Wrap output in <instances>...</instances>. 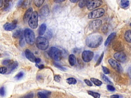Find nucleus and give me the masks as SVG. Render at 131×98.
<instances>
[{
    "label": "nucleus",
    "mask_w": 131,
    "mask_h": 98,
    "mask_svg": "<svg viewBox=\"0 0 131 98\" xmlns=\"http://www.w3.org/2000/svg\"><path fill=\"white\" fill-rule=\"evenodd\" d=\"M33 96H34L33 93H30L27 95L24 98H33Z\"/></svg>",
    "instance_id": "nucleus-44"
},
{
    "label": "nucleus",
    "mask_w": 131,
    "mask_h": 98,
    "mask_svg": "<svg viewBox=\"0 0 131 98\" xmlns=\"http://www.w3.org/2000/svg\"><path fill=\"white\" fill-rule=\"evenodd\" d=\"M102 71H103V72L105 74L107 75V74H109L110 73V70L109 69V68H108L107 67H106L104 66H102Z\"/></svg>",
    "instance_id": "nucleus-35"
},
{
    "label": "nucleus",
    "mask_w": 131,
    "mask_h": 98,
    "mask_svg": "<svg viewBox=\"0 0 131 98\" xmlns=\"http://www.w3.org/2000/svg\"><path fill=\"white\" fill-rule=\"evenodd\" d=\"M19 63L16 61H14L13 63H12L9 66H8V74H10L11 73L12 71H13L14 69H15L16 67H18Z\"/></svg>",
    "instance_id": "nucleus-17"
},
{
    "label": "nucleus",
    "mask_w": 131,
    "mask_h": 98,
    "mask_svg": "<svg viewBox=\"0 0 131 98\" xmlns=\"http://www.w3.org/2000/svg\"><path fill=\"white\" fill-rule=\"evenodd\" d=\"M130 26H131V24H130Z\"/></svg>",
    "instance_id": "nucleus-53"
},
{
    "label": "nucleus",
    "mask_w": 131,
    "mask_h": 98,
    "mask_svg": "<svg viewBox=\"0 0 131 98\" xmlns=\"http://www.w3.org/2000/svg\"><path fill=\"white\" fill-rule=\"evenodd\" d=\"M102 31L104 32V33H107V32H108V27L106 24H105V25H104L102 28Z\"/></svg>",
    "instance_id": "nucleus-39"
},
{
    "label": "nucleus",
    "mask_w": 131,
    "mask_h": 98,
    "mask_svg": "<svg viewBox=\"0 0 131 98\" xmlns=\"http://www.w3.org/2000/svg\"><path fill=\"white\" fill-rule=\"evenodd\" d=\"M107 89L108 91L110 92H114L115 91V88L114 87H113L112 85H107Z\"/></svg>",
    "instance_id": "nucleus-40"
},
{
    "label": "nucleus",
    "mask_w": 131,
    "mask_h": 98,
    "mask_svg": "<svg viewBox=\"0 0 131 98\" xmlns=\"http://www.w3.org/2000/svg\"><path fill=\"white\" fill-rule=\"evenodd\" d=\"M48 54L52 59L59 61L62 59L64 55V52L59 48L55 47H52L49 49Z\"/></svg>",
    "instance_id": "nucleus-2"
},
{
    "label": "nucleus",
    "mask_w": 131,
    "mask_h": 98,
    "mask_svg": "<svg viewBox=\"0 0 131 98\" xmlns=\"http://www.w3.org/2000/svg\"><path fill=\"white\" fill-rule=\"evenodd\" d=\"M84 81H85V84L87 85H88V86H92L93 85L92 82L90 81V80H89L88 79H85L84 80Z\"/></svg>",
    "instance_id": "nucleus-42"
},
{
    "label": "nucleus",
    "mask_w": 131,
    "mask_h": 98,
    "mask_svg": "<svg viewBox=\"0 0 131 98\" xmlns=\"http://www.w3.org/2000/svg\"><path fill=\"white\" fill-rule=\"evenodd\" d=\"M101 77H102V78H101L103 80L105 83L109 84H113V83L108 79V78L106 77L105 75L104 74H102L101 75Z\"/></svg>",
    "instance_id": "nucleus-29"
},
{
    "label": "nucleus",
    "mask_w": 131,
    "mask_h": 98,
    "mask_svg": "<svg viewBox=\"0 0 131 98\" xmlns=\"http://www.w3.org/2000/svg\"><path fill=\"white\" fill-rule=\"evenodd\" d=\"M69 62L71 66H74L76 62V59L74 55L71 54L69 56Z\"/></svg>",
    "instance_id": "nucleus-21"
},
{
    "label": "nucleus",
    "mask_w": 131,
    "mask_h": 98,
    "mask_svg": "<svg viewBox=\"0 0 131 98\" xmlns=\"http://www.w3.org/2000/svg\"><path fill=\"white\" fill-rule=\"evenodd\" d=\"M114 57L117 61L120 62H124L126 59L125 54L122 52H118L115 53Z\"/></svg>",
    "instance_id": "nucleus-12"
},
{
    "label": "nucleus",
    "mask_w": 131,
    "mask_h": 98,
    "mask_svg": "<svg viewBox=\"0 0 131 98\" xmlns=\"http://www.w3.org/2000/svg\"><path fill=\"white\" fill-rule=\"evenodd\" d=\"M54 80L56 82H59L60 81L61 77L59 75H56L54 76Z\"/></svg>",
    "instance_id": "nucleus-41"
},
{
    "label": "nucleus",
    "mask_w": 131,
    "mask_h": 98,
    "mask_svg": "<svg viewBox=\"0 0 131 98\" xmlns=\"http://www.w3.org/2000/svg\"><path fill=\"white\" fill-rule=\"evenodd\" d=\"M65 1V0H55L54 2L56 3H62Z\"/></svg>",
    "instance_id": "nucleus-49"
},
{
    "label": "nucleus",
    "mask_w": 131,
    "mask_h": 98,
    "mask_svg": "<svg viewBox=\"0 0 131 98\" xmlns=\"http://www.w3.org/2000/svg\"><path fill=\"white\" fill-rule=\"evenodd\" d=\"M23 34H24V32H23L22 30H18L14 32L13 36L14 38H19L20 39L23 37Z\"/></svg>",
    "instance_id": "nucleus-19"
},
{
    "label": "nucleus",
    "mask_w": 131,
    "mask_h": 98,
    "mask_svg": "<svg viewBox=\"0 0 131 98\" xmlns=\"http://www.w3.org/2000/svg\"><path fill=\"white\" fill-rule=\"evenodd\" d=\"M46 28H47V26H46V24H42L40 26L39 30V34L40 36H42L45 34V31H46Z\"/></svg>",
    "instance_id": "nucleus-20"
},
{
    "label": "nucleus",
    "mask_w": 131,
    "mask_h": 98,
    "mask_svg": "<svg viewBox=\"0 0 131 98\" xmlns=\"http://www.w3.org/2000/svg\"><path fill=\"white\" fill-rule=\"evenodd\" d=\"M102 41H103V38L101 35L93 34L87 37L85 40V43L89 48H96L102 43Z\"/></svg>",
    "instance_id": "nucleus-1"
},
{
    "label": "nucleus",
    "mask_w": 131,
    "mask_h": 98,
    "mask_svg": "<svg viewBox=\"0 0 131 98\" xmlns=\"http://www.w3.org/2000/svg\"><path fill=\"white\" fill-rule=\"evenodd\" d=\"M112 48L115 51H117L118 52H121V51L124 50V45L119 41H116L113 43Z\"/></svg>",
    "instance_id": "nucleus-15"
},
{
    "label": "nucleus",
    "mask_w": 131,
    "mask_h": 98,
    "mask_svg": "<svg viewBox=\"0 0 131 98\" xmlns=\"http://www.w3.org/2000/svg\"><path fill=\"white\" fill-rule=\"evenodd\" d=\"M110 98H119V96L118 95H113L110 97Z\"/></svg>",
    "instance_id": "nucleus-46"
},
{
    "label": "nucleus",
    "mask_w": 131,
    "mask_h": 98,
    "mask_svg": "<svg viewBox=\"0 0 131 98\" xmlns=\"http://www.w3.org/2000/svg\"><path fill=\"white\" fill-rule=\"evenodd\" d=\"M70 1L72 3H77V2H79V0H74V1H73V0H70Z\"/></svg>",
    "instance_id": "nucleus-51"
},
{
    "label": "nucleus",
    "mask_w": 131,
    "mask_h": 98,
    "mask_svg": "<svg viewBox=\"0 0 131 98\" xmlns=\"http://www.w3.org/2000/svg\"><path fill=\"white\" fill-rule=\"evenodd\" d=\"M66 81L69 84H75L77 83L76 80L74 78H69L66 80Z\"/></svg>",
    "instance_id": "nucleus-26"
},
{
    "label": "nucleus",
    "mask_w": 131,
    "mask_h": 98,
    "mask_svg": "<svg viewBox=\"0 0 131 98\" xmlns=\"http://www.w3.org/2000/svg\"><path fill=\"white\" fill-rule=\"evenodd\" d=\"M105 12V10L102 8L94 10L88 14V18L90 19H94L100 18L104 15Z\"/></svg>",
    "instance_id": "nucleus-6"
},
{
    "label": "nucleus",
    "mask_w": 131,
    "mask_h": 98,
    "mask_svg": "<svg viewBox=\"0 0 131 98\" xmlns=\"http://www.w3.org/2000/svg\"><path fill=\"white\" fill-rule=\"evenodd\" d=\"M17 20H14L12 23H7L4 24L3 28L6 31H12L16 27Z\"/></svg>",
    "instance_id": "nucleus-13"
},
{
    "label": "nucleus",
    "mask_w": 131,
    "mask_h": 98,
    "mask_svg": "<svg viewBox=\"0 0 131 98\" xmlns=\"http://www.w3.org/2000/svg\"><path fill=\"white\" fill-rule=\"evenodd\" d=\"M91 81L92 82H93L94 84L97 86H100L102 84V82L101 81H100L99 80H98L97 79L94 78H91Z\"/></svg>",
    "instance_id": "nucleus-24"
},
{
    "label": "nucleus",
    "mask_w": 131,
    "mask_h": 98,
    "mask_svg": "<svg viewBox=\"0 0 131 98\" xmlns=\"http://www.w3.org/2000/svg\"><path fill=\"white\" fill-rule=\"evenodd\" d=\"M36 46L40 50H46L49 47V41L46 38L43 36H39L36 39Z\"/></svg>",
    "instance_id": "nucleus-4"
},
{
    "label": "nucleus",
    "mask_w": 131,
    "mask_h": 98,
    "mask_svg": "<svg viewBox=\"0 0 131 98\" xmlns=\"http://www.w3.org/2000/svg\"><path fill=\"white\" fill-rule=\"evenodd\" d=\"M0 95L2 97H4L5 95V88H4L3 86L1 87V89H0Z\"/></svg>",
    "instance_id": "nucleus-38"
},
{
    "label": "nucleus",
    "mask_w": 131,
    "mask_h": 98,
    "mask_svg": "<svg viewBox=\"0 0 131 98\" xmlns=\"http://www.w3.org/2000/svg\"><path fill=\"white\" fill-rule=\"evenodd\" d=\"M4 2H5V4H4V10H6L8 9V8L9 7L10 4H9V2L8 1H4Z\"/></svg>",
    "instance_id": "nucleus-37"
},
{
    "label": "nucleus",
    "mask_w": 131,
    "mask_h": 98,
    "mask_svg": "<svg viewBox=\"0 0 131 98\" xmlns=\"http://www.w3.org/2000/svg\"><path fill=\"white\" fill-rule=\"evenodd\" d=\"M24 37L26 43L29 45L32 46L36 42L35 36L34 32L30 29L27 28L24 31Z\"/></svg>",
    "instance_id": "nucleus-3"
},
{
    "label": "nucleus",
    "mask_w": 131,
    "mask_h": 98,
    "mask_svg": "<svg viewBox=\"0 0 131 98\" xmlns=\"http://www.w3.org/2000/svg\"><path fill=\"white\" fill-rule=\"evenodd\" d=\"M50 13V10L48 5L44 6L39 10V16L40 19H43L46 18Z\"/></svg>",
    "instance_id": "nucleus-9"
},
{
    "label": "nucleus",
    "mask_w": 131,
    "mask_h": 98,
    "mask_svg": "<svg viewBox=\"0 0 131 98\" xmlns=\"http://www.w3.org/2000/svg\"><path fill=\"white\" fill-rule=\"evenodd\" d=\"M94 56V53L91 51L85 50L82 53V59L85 62H89L93 58Z\"/></svg>",
    "instance_id": "nucleus-7"
},
{
    "label": "nucleus",
    "mask_w": 131,
    "mask_h": 98,
    "mask_svg": "<svg viewBox=\"0 0 131 98\" xmlns=\"http://www.w3.org/2000/svg\"><path fill=\"white\" fill-rule=\"evenodd\" d=\"M24 74L23 72H20V73H19L17 75H16L15 76V79L16 80H20V79H21L24 76Z\"/></svg>",
    "instance_id": "nucleus-33"
},
{
    "label": "nucleus",
    "mask_w": 131,
    "mask_h": 98,
    "mask_svg": "<svg viewBox=\"0 0 131 98\" xmlns=\"http://www.w3.org/2000/svg\"><path fill=\"white\" fill-rule=\"evenodd\" d=\"M124 38L127 42L131 43V30L126 31L124 34Z\"/></svg>",
    "instance_id": "nucleus-23"
},
{
    "label": "nucleus",
    "mask_w": 131,
    "mask_h": 98,
    "mask_svg": "<svg viewBox=\"0 0 131 98\" xmlns=\"http://www.w3.org/2000/svg\"><path fill=\"white\" fill-rule=\"evenodd\" d=\"M33 9L32 8H29L26 11L24 15V17H23V19L24 20V22H29V20L31 16L33 13Z\"/></svg>",
    "instance_id": "nucleus-16"
},
{
    "label": "nucleus",
    "mask_w": 131,
    "mask_h": 98,
    "mask_svg": "<svg viewBox=\"0 0 131 98\" xmlns=\"http://www.w3.org/2000/svg\"><path fill=\"white\" fill-rule=\"evenodd\" d=\"M39 14L36 11H34L29 20V26L32 29H36L38 26Z\"/></svg>",
    "instance_id": "nucleus-5"
},
{
    "label": "nucleus",
    "mask_w": 131,
    "mask_h": 98,
    "mask_svg": "<svg viewBox=\"0 0 131 98\" xmlns=\"http://www.w3.org/2000/svg\"><path fill=\"white\" fill-rule=\"evenodd\" d=\"M128 74H129V76L130 77V78L131 79V67H130L128 69Z\"/></svg>",
    "instance_id": "nucleus-48"
},
{
    "label": "nucleus",
    "mask_w": 131,
    "mask_h": 98,
    "mask_svg": "<svg viewBox=\"0 0 131 98\" xmlns=\"http://www.w3.org/2000/svg\"><path fill=\"white\" fill-rule=\"evenodd\" d=\"M103 2L100 0H95V1H89L87 4V7L89 10H92L100 6Z\"/></svg>",
    "instance_id": "nucleus-8"
},
{
    "label": "nucleus",
    "mask_w": 131,
    "mask_h": 98,
    "mask_svg": "<svg viewBox=\"0 0 131 98\" xmlns=\"http://www.w3.org/2000/svg\"><path fill=\"white\" fill-rule=\"evenodd\" d=\"M89 1H84V0H82V1H80L79 2V6L80 8H83L85 6L87 5V4L88 3Z\"/></svg>",
    "instance_id": "nucleus-31"
},
{
    "label": "nucleus",
    "mask_w": 131,
    "mask_h": 98,
    "mask_svg": "<svg viewBox=\"0 0 131 98\" xmlns=\"http://www.w3.org/2000/svg\"><path fill=\"white\" fill-rule=\"evenodd\" d=\"M104 53L103 52L101 54V56L99 57V58L98 59V60L97 61V62H96V66H98V65H99L100 63L101 62V61H102V59H103V57H104Z\"/></svg>",
    "instance_id": "nucleus-34"
},
{
    "label": "nucleus",
    "mask_w": 131,
    "mask_h": 98,
    "mask_svg": "<svg viewBox=\"0 0 131 98\" xmlns=\"http://www.w3.org/2000/svg\"><path fill=\"white\" fill-rule=\"evenodd\" d=\"M102 24V21L100 19H96L93 20L90 24L89 28L90 29L93 31L97 30L100 28Z\"/></svg>",
    "instance_id": "nucleus-11"
},
{
    "label": "nucleus",
    "mask_w": 131,
    "mask_h": 98,
    "mask_svg": "<svg viewBox=\"0 0 131 98\" xmlns=\"http://www.w3.org/2000/svg\"><path fill=\"white\" fill-rule=\"evenodd\" d=\"M24 2H25V1H19V2L18 3V6H21L22 5H23V3H24Z\"/></svg>",
    "instance_id": "nucleus-47"
},
{
    "label": "nucleus",
    "mask_w": 131,
    "mask_h": 98,
    "mask_svg": "<svg viewBox=\"0 0 131 98\" xmlns=\"http://www.w3.org/2000/svg\"><path fill=\"white\" fill-rule=\"evenodd\" d=\"M44 2V0H35V1H33V3L35 4V5L38 7H40L42 6Z\"/></svg>",
    "instance_id": "nucleus-30"
},
{
    "label": "nucleus",
    "mask_w": 131,
    "mask_h": 98,
    "mask_svg": "<svg viewBox=\"0 0 131 98\" xmlns=\"http://www.w3.org/2000/svg\"><path fill=\"white\" fill-rule=\"evenodd\" d=\"M36 67H38L39 68V69H43L45 67H44V65L43 64H42V65H38V64H36Z\"/></svg>",
    "instance_id": "nucleus-45"
},
{
    "label": "nucleus",
    "mask_w": 131,
    "mask_h": 98,
    "mask_svg": "<svg viewBox=\"0 0 131 98\" xmlns=\"http://www.w3.org/2000/svg\"><path fill=\"white\" fill-rule=\"evenodd\" d=\"M25 56L26 58L30 61L32 62H35V60L36 58L34 55L30 50L29 49H26L25 51Z\"/></svg>",
    "instance_id": "nucleus-14"
},
{
    "label": "nucleus",
    "mask_w": 131,
    "mask_h": 98,
    "mask_svg": "<svg viewBox=\"0 0 131 98\" xmlns=\"http://www.w3.org/2000/svg\"><path fill=\"white\" fill-rule=\"evenodd\" d=\"M116 35V33H115V32L112 33L111 34H110V35L108 37L107 39H106L105 40V46H108L109 43H111V41L115 37Z\"/></svg>",
    "instance_id": "nucleus-18"
},
{
    "label": "nucleus",
    "mask_w": 131,
    "mask_h": 98,
    "mask_svg": "<svg viewBox=\"0 0 131 98\" xmlns=\"http://www.w3.org/2000/svg\"><path fill=\"white\" fill-rule=\"evenodd\" d=\"M130 4V2L129 1H121L120 2V6L122 8H127Z\"/></svg>",
    "instance_id": "nucleus-27"
},
{
    "label": "nucleus",
    "mask_w": 131,
    "mask_h": 98,
    "mask_svg": "<svg viewBox=\"0 0 131 98\" xmlns=\"http://www.w3.org/2000/svg\"><path fill=\"white\" fill-rule=\"evenodd\" d=\"M20 44L21 47H23L25 44V40L24 39V37L20 39Z\"/></svg>",
    "instance_id": "nucleus-43"
},
{
    "label": "nucleus",
    "mask_w": 131,
    "mask_h": 98,
    "mask_svg": "<svg viewBox=\"0 0 131 98\" xmlns=\"http://www.w3.org/2000/svg\"><path fill=\"white\" fill-rule=\"evenodd\" d=\"M54 66L57 67V68H58L61 71H66V68L65 67H63V66H61V65L59 64H57V63H55V62H54Z\"/></svg>",
    "instance_id": "nucleus-32"
},
{
    "label": "nucleus",
    "mask_w": 131,
    "mask_h": 98,
    "mask_svg": "<svg viewBox=\"0 0 131 98\" xmlns=\"http://www.w3.org/2000/svg\"><path fill=\"white\" fill-rule=\"evenodd\" d=\"M3 1H2V0H1L0 1V7H2V5H3Z\"/></svg>",
    "instance_id": "nucleus-52"
},
{
    "label": "nucleus",
    "mask_w": 131,
    "mask_h": 98,
    "mask_svg": "<svg viewBox=\"0 0 131 98\" xmlns=\"http://www.w3.org/2000/svg\"><path fill=\"white\" fill-rule=\"evenodd\" d=\"M40 61H41L40 59L37 58L36 59V60H35V62L36 64H38V63H39L40 62Z\"/></svg>",
    "instance_id": "nucleus-50"
},
{
    "label": "nucleus",
    "mask_w": 131,
    "mask_h": 98,
    "mask_svg": "<svg viewBox=\"0 0 131 98\" xmlns=\"http://www.w3.org/2000/svg\"><path fill=\"white\" fill-rule=\"evenodd\" d=\"M49 92H39L38 93L39 98H49Z\"/></svg>",
    "instance_id": "nucleus-22"
},
{
    "label": "nucleus",
    "mask_w": 131,
    "mask_h": 98,
    "mask_svg": "<svg viewBox=\"0 0 131 98\" xmlns=\"http://www.w3.org/2000/svg\"><path fill=\"white\" fill-rule=\"evenodd\" d=\"M8 72V68L6 67H1L0 68V73L2 74H4Z\"/></svg>",
    "instance_id": "nucleus-36"
},
{
    "label": "nucleus",
    "mask_w": 131,
    "mask_h": 98,
    "mask_svg": "<svg viewBox=\"0 0 131 98\" xmlns=\"http://www.w3.org/2000/svg\"><path fill=\"white\" fill-rule=\"evenodd\" d=\"M108 62L111 65V66L114 69H115L116 71L119 73L122 72L123 71L122 67H121L120 64L117 61L111 58L108 60Z\"/></svg>",
    "instance_id": "nucleus-10"
},
{
    "label": "nucleus",
    "mask_w": 131,
    "mask_h": 98,
    "mask_svg": "<svg viewBox=\"0 0 131 98\" xmlns=\"http://www.w3.org/2000/svg\"><path fill=\"white\" fill-rule=\"evenodd\" d=\"M14 61L10 60V59H6V60H4L2 62V64L4 65H6L7 67L9 66V65L12 63H13Z\"/></svg>",
    "instance_id": "nucleus-28"
},
{
    "label": "nucleus",
    "mask_w": 131,
    "mask_h": 98,
    "mask_svg": "<svg viewBox=\"0 0 131 98\" xmlns=\"http://www.w3.org/2000/svg\"><path fill=\"white\" fill-rule=\"evenodd\" d=\"M88 93L89 95L92 96L94 98H100V95L99 93L92 92V91H88Z\"/></svg>",
    "instance_id": "nucleus-25"
}]
</instances>
